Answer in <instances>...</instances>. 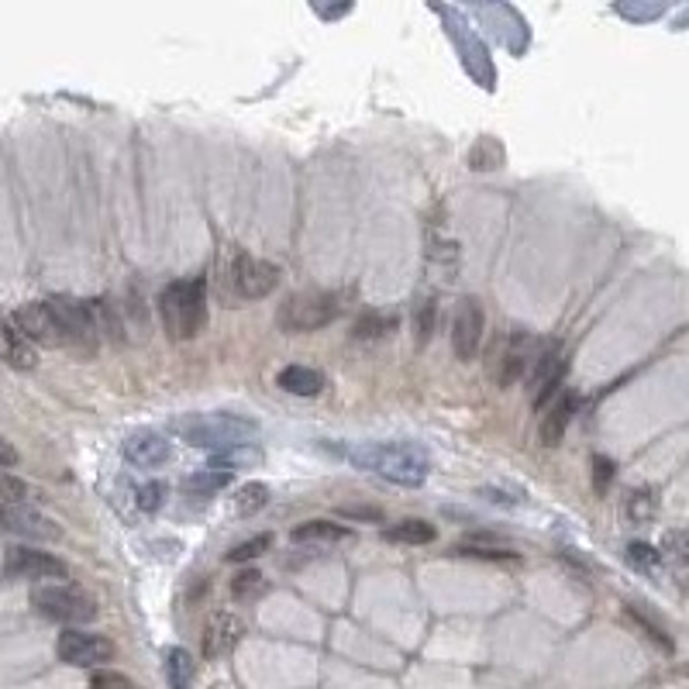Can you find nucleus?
<instances>
[{"instance_id": "nucleus-1", "label": "nucleus", "mask_w": 689, "mask_h": 689, "mask_svg": "<svg viewBox=\"0 0 689 689\" xmlns=\"http://www.w3.org/2000/svg\"><path fill=\"white\" fill-rule=\"evenodd\" d=\"M348 459L397 486H421L431 472L428 452L414 441H362L348 448Z\"/></svg>"}, {"instance_id": "nucleus-2", "label": "nucleus", "mask_w": 689, "mask_h": 689, "mask_svg": "<svg viewBox=\"0 0 689 689\" xmlns=\"http://www.w3.org/2000/svg\"><path fill=\"white\" fill-rule=\"evenodd\" d=\"M159 317L169 342H193L207 321V280H176L159 293Z\"/></svg>"}, {"instance_id": "nucleus-3", "label": "nucleus", "mask_w": 689, "mask_h": 689, "mask_svg": "<svg viewBox=\"0 0 689 689\" xmlns=\"http://www.w3.org/2000/svg\"><path fill=\"white\" fill-rule=\"evenodd\" d=\"M173 428L187 445L211 448L218 455L228 452V448L252 445L255 435H259V424L238 414H190V417H180Z\"/></svg>"}, {"instance_id": "nucleus-4", "label": "nucleus", "mask_w": 689, "mask_h": 689, "mask_svg": "<svg viewBox=\"0 0 689 689\" xmlns=\"http://www.w3.org/2000/svg\"><path fill=\"white\" fill-rule=\"evenodd\" d=\"M342 314V297L331 290H304L293 293L276 311V324L286 335H311V331L328 328Z\"/></svg>"}, {"instance_id": "nucleus-5", "label": "nucleus", "mask_w": 689, "mask_h": 689, "mask_svg": "<svg viewBox=\"0 0 689 689\" xmlns=\"http://www.w3.org/2000/svg\"><path fill=\"white\" fill-rule=\"evenodd\" d=\"M32 607L45 621H56L66 627L90 624L97 617V600L80 586L69 583H42L32 590Z\"/></svg>"}, {"instance_id": "nucleus-6", "label": "nucleus", "mask_w": 689, "mask_h": 689, "mask_svg": "<svg viewBox=\"0 0 689 689\" xmlns=\"http://www.w3.org/2000/svg\"><path fill=\"white\" fill-rule=\"evenodd\" d=\"M228 286L238 300H262L280 286V266L259 259V255L238 252L228 266Z\"/></svg>"}, {"instance_id": "nucleus-7", "label": "nucleus", "mask_w": 689, "mask_h": 689, "mask_svg": "<svg viewBox=\"0 0 689 689\" xmlns=\"http://www.w3.org/2000/svg\"><path fill=\"white\" fill-rule=\"evenodd\" d=\"M4 576L7 579H28V583H52V579H66L69 565L52 552L28 545H11L4 555Z\"/></svg>"}, {"instance_id": "nucleus-8", "label": "nucleus", "mask_w": 689, "mask_h": 689, "mask_svg": "<svg viewBox=\"0 0 689 689\" xmlns=\"http://www.w3.org/2000/svg\"><path fill=\"white\" fill-rule=\"evenodd\" d=\"M56 655H59V662L76 665V669H100V665H107L114 658V645L104 634L66 627L56 641Z\"/></svg>"}, {"instance_id": "nucleus-9", "label": "nucleus", "mask_w": 689, "mask_h": 689, "mask_svg": "<svg viewBox=\"0 0 689 689\" xmlns=\"http://www.w3.org/2000/svg\"><path fill=\"white\" fill-rule=\"evenodd\" d=\"M52 314H56L59 328H63L66 345L73 348H97L100 345V328L90 311V300H73V297H52L49 300Z\"/></svg>"}, {"instance_id": "nucleus-10", "label": "nucleus", "mask_w": 689, "mask_h": 689, "mask_svg": "<svg viewBox=\"0 0 689 689\" xmlns=\"http://www.w3.org/2000/svg\"><path fill=\"white\" fill-rule=\"evenodd\" d=\"M486 335V314L479 307L476 297H462L455 307V321H452V348L459 355V362H472L483 348Z\"/></svg>"}, {"instance_id": "nucleus-11", "label": "nucleus", "mask_w": 689, "mask_h": 689, "mask_svg": "<svg viewBox=\"0 0 689 689\" xmlns=\"http://www.w3.org/2000/svg\"><path fill=\"white\" fill-rule=\"evenodd\" d=\"M11 324L32 345H42V348H63L66 345L63 328H59V321H56V314H52L49 300H35V304L18 307V311H14V317H11Z\"/></svg>"}, {"instance_id": "nucleus-12", "label": "nucleus", "mask_w": 689, "mask_h": 689, "mask_svg": "<svg viewBox=\"0 0 689 689\" xmlns=\"http://www.w3.org/2000/svg\"><path fill=\"white\" fill-rule=\"evenodd\" d=\"M0 528L7 534H18L28 541H59L63 528L52 517H45L42 510L28 507V503H4L0 507Z\"/></svg>"}, {"instance_id": "nucleus-13", "label": "nucleus", "mask_w": 689, "mask_h": 689, "mask_svg": "<svg viewBox=\"0 0 689 689\" xmlns=\"http://www.w3.org/2000/svg\"><path fill=\"white\" fill-rule=\"evenodd\" d=\"M565 369H569V362H565V355H562L559 345H548L545 352H541L538 359H534L531 397H534V407H538V410L552 404V397L562 390Z\"/></svg>"}, {"instance_id": "nucleus-14", "label": "nucleus", "mask_w": 689, "mask_h": 689, "mask_svg": "<svg viewBox=\"0 0 689 689\" xmlns=\"http://www.w3.org/2000/svg\"><path fill=\"white\" fill-rule=\"evenodd\" d=\"M538 359L534 355V342L531 335H524V331H514V335L507 338V345L500 348L497 355V383L507 390V386H514L517 379L528 373V366Z\"/></svg>"}, {"instance_id": "nucleus-15", "label": "nucleus", "mask_w": 689, "mask_h": 689, "mask_svg": "<svg viewBox=\"0 0 689 689\" xmlns=\"http://www.w3.org/2000/svg\"><path fill=\"white\" fill-rule=\"evenodd\" d=\"M125 455L131 466L138 469H159L173 459V445L162 435H156V431H135L125 441Z\"/></svg>"}, {"instance_id": "nucleus-16", "label": "nucleus", "mask_w": 689, "mask_h": 689, "mask_svg": "<svg viewBox=\"0 0 689 689\" xmlns=\"http://www.w3.org/2000/svg\"><path fill=\"white\" fill-rule=\"evenodd\" d=\"M576 410H579V397L576 393H562L559 400H555L552 407L541 414V428H538V441L545 448H555V445H562V438H565V431H569V424H572V417H576Z\"/></svg>"}, {"instance_id": "nucleus-17", "label": "nucleus", "mask_w": 689, "mask_h": 689, "mask_svg": "<svg viewBox=\"0 0 689 689\" xmlns=\"http://www.w3.org/2000/svg\"><path fill=\"white\" fill-rule=\"evenodd\" d=\"M242 621L235 614H214L204 627V658H221L242 641Z\"/></svg>"}, {"instance_id": "nucleus-18", "label": "nucleus", "mask_w": 689, "mask_h": 689, "mask_svg": "<svg viewBox=\"0 0 689 689\" xmlns=\"http://www.w3.org/2000/svg\"><path fill=\"white\" fill-rule=\"evenodd\" d=\"M0 359H4L11 369H21V373H28V369L38 366L35 345L28 342L11 321H0Z\"/></svg>"}, {"instance_id": "nucleus-19", "label": "nucleus", "mask_w": 689, "mask_h": 689, "mask_svg": "<svg viewBox=\"0 0 689 689\" xmlns=\"http://www.w3.org/2000/svg\"><path fill=\"white\" fill-rule=\"evenodd\" d=\"M276 383H280V390L293 393V397H317V393H324V376L311 366H286L280 369Z\"/></svg>"}, {"instance_id": "nucleus-20", "label": "nucleus", "mask_w": 689, "mask_h": 689, "mask_svg": "<svg viewBox=\"0 0 689 689\" xmlns=\"http://www.w3.org/2000/svg\"><path fill=\"white\" fill-rule=\"evenodd\" d=\"M348 538H352V531H348L345 524L324 521V517L304 521L293 531V541H297V545H338V541H348Z\"/></svg>"}, {"instance_id": "nucleus-21", "label": "nucleus", "mask_w": 689, "mask_h": 689, "mask_svg": "<svg viewBox=\"0 0 689 689\" xmlns=\"http://www.w3.org/2000/svg\"><path fill=\"white\" fill-rule=\"evenodd\" d=\"M624 617H627V621H631L634 627H638V631L645 634V638L652 641L655 648H662V652H672V648H676V645H672V634L665 631V624H658L655 617L648 614V610L638 607V603H627V607H624Z\"/></svg>"}, {"instance_id": "nucleus-22", "label": "nucleus", "mask_w": 689, "mask_h": 689, "mask_svg": "<svg viewBox=\"0 0 689 689\" xmlns=\"http://www.w3.org/2000/svg\"><path fill=\"white\" fill-rule=\"evenodd\" d=\"M383 534H386V541H393V545H431L438 531L431 528L428 521H417V517H410V521L390 524Z\"/></svg>"}, {"instance_id": "nucleus-23", "label": "nucleus", "mask_w": 689, "mask_h": 689, "mask_svg": "<svg viewBox=\"0 0 689 689\" xmlns=\"http://www.w3.org/2000/svg\"><path fill=\"white\" fill-rule=\"evenodd\" d=\"M166 679L169 689H193L197 686V665L183 648H169L166 652Z\"/></svg>"}, {"instance_id": "nucleus-24", "label": "nucleus", "mask_w": 689, "mask_h": 689, "mask_svg": "<svg viewBox=\"0 0 689 689\" xmlns=\"http://www.w3.org/2000/svg\"><path fill=\"white\" fill-rule=\"evenodd\" d=\"M269 500H273L269 486H266V483H255V479H252V483L238 486L235 510H238V517H252V514H259V510H266Z\"/></svg>"}, {"instance_id": "nucleus-25", "label": "nucleus", "mask_w": 689, "mask_h": 689, "mask_svg": "<svg viewBox=\"0 0 689 689\" xmlns=\"http://www.w3.org/2000/svg\"><path fill=\"white\" fill-rule=\"evenodd\" d=\"M393 331H397V317H386V314H366L359 317V324H355V342H383V338H390Z\"/></svg>"}, {"instance_id": "nucleus-26", "label": "nucleus", "mask_w": 689, "mask_h": 689, "mask_svg": "<svg viewBox=\"0 0 689 689\" xmlns=\"http://www.w3.org/2000/svg\"><path fill=\"white\" fill-rule=\"evenodd\" d=\"M435 324H438V300H421L414 311V342L417 348H424L435 335Z\"/></svg>"}, {"instance_id": "nucleus-27", "label": "nucleus", "mask_w": 689, "mask_h": 689, "mask_svg": "<svg viewBox=\"0 0 689 689\" xmlns=\"http://www.w3.org/2000/svg\"><path fill=\"white\" fill-rule=\"evenodd\" d=\"M624 510H627V517H631L634 524H648L658 514L655 490H634L631 497H627V507Z\"/></svg>"}, {"instance_id": "nucleus-28", "label": "nucleus", "mask_w": 689, "mask_h": 689, "mask_svg": "<svg viewBox=\"0 0 689 689\" xmlns=\"http://www.w3.org/2000/svg\"><path fill=\"white\" fill-rule=\"evenodd\" d=\"M266 590H269V583L259 569H242L231 579V593H235L238 600H255V596H262Z\"/></svg>"}, {"instance_id": "nucleus-29", "label": "nucleus", "mask_w": 689, "mask_h": 689, "mask_svg": "<svg viewBox=\"0 0 689 689\" xmlns=\"http://www.w3.org/2000/svg\"><path fill=\"white\" fill-rule=\"evenodd\" d=\"M627 562L641 572H658L662 569V552L652 545H645V541H631V545H627Z\"/></svg>"}, {"instance_id": "nucleus-30", "label": "nucleus", "mask_w": 689, "mask_h": 689, "mask_svg": "<svg viewBox=\"0 0 689 689\" xmlns=\"http://www.w3.org/2000/svg\"><path fill=\"white\" fill-rule=\"evenodd\" d=\"M228 472H211V469H204V472H197V476H190L187 479V490L190 493H197V497H211V493H218L221 486H228Z\"/></svg>"}, {"instance_id": "nucleus-31", "label": "nucleus", "mask_w": 689, "mask_h": 689, "mask_svg": "<svg viewBox=\"0 0 689 689\" xmlns=\"http://www.w3.org/2000/svg\"><path fill=\"white\" fill-rule=\"evenodd\" d=\"M658 552H669L679 565H689V528H672L665 531L662 548Z\"/></svg>"}, {"instance_id": "nucleus-32", "label": "nucleus", "mask_w": 689, "mask_h": 689, "mask_svg": "<svg viewBox=\"0 0 689 689\" xmlns=\"http://www.w3.org/2000/svg\"><path fill=\"white\" fill-rule=\"evenodd\" d=\"M273 545V534H255V538L249 541H242V545H235L228 552V562H252V559H259L266 548Z\"/></svg>"}, {"instance_id": "nucleus-33", "label": "nucleus", "mask_w": 689, "mask_h": 689, "mask_svg": "<svg viewBox=\"0 0 689 689\" xmlns=\"http://www.w3.org/2000/svg\"><path fill=\"white\" fill-rule=\"evenodd\" d=\"M25 497H28V483H21L7 469H0V507L4 503H25Z\"/></svg>"}, {"instance_id": "nucleus-34", "label": "nucleus", "mask_w": 689, "mask_h": 689, "mask_svg": "<svg viewBox=\"0 0 689 689\" xmlns=\"http://www.w3.org/2000/svg\"><path fill=\"white\" fill-rule=\"evenodd\" d=\"M614 476H617L614 462H610L607 455H593V490H596V497H603V493L610 490Z\"/></svg>"}, {"instance_id": "nucleus-35", "label": "nucleus", "mask_w": 689, "mask_h": 689, "mask_svg": "<svg viewBox=\"0 0 689 689\" xmlns=\"http://www.w3.org/2000/svg\"><path fill=\"white\" fill-rule=\"evenodd\" d=\"M166 483H145L142 490H138V507L145 510V514H156L162 510V503H166Z\"/></svg>"}, {"instance_id": "nucleus-36", "label": "nucleus", "mask_w": 689, "mask_h": 689, "mask_svg": "<svg viewBox=\"0 0 689 689\" xmlns=\"http://www.w3.org/2000/svg\"><path fill=\"white\" fill-rule=\"evenodd\" d=\"M90 689H135V683L125 676V672H114V669H100L90 679Z\"/></svg>"}, {"instance_id": "nucleus-37", "label": "nucleus", "mask_w": 689, "mask_h": 689, "mask_svg": "<svg viewBox=\"0 0 689 689\" xmlns=\"http://www.w3.org/2000/svg\"><path fill=\"white\" fill-rule=\"evenodd\" d=\"M455 555H472V559H490V562H517V552L510 548H455Z\"/></svg>"}, {"instance_id": "nucleus-38", "label": "nucleus", "mask_w": 689, "mask_h": 689, "mask_svg": "<svg viewBox=\"0 0 689 689\" xmlns=\"http://www.w3.org/2000/svg\"><path fill=\"white\" fill-rule=\"evenodd\" d=\"M342 514L352 517V521H383V510L379 507H345Z\"/></svg>"}, {"instance_id": "nucleus-39", "label": "nucleus", "mask_w": 689, "mask_h": 689, "mask_svg": "<svg viewBox=\"0 0 689 689\" xmlns=\"http://www.w3.org/2000/svg\"><path fill=\"white\" fill-rule=\"evenodd\" d=\"M0 466H18V452H14V445L11 441H4L0 438Z\"/></svg>"}]
</instances>
